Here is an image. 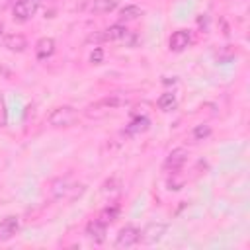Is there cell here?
Segmentation results:
<instances>
[{
  "label": "cell",
  "instance_id": "obj_6",
  "mask_svg": "<svg viewBox=\"0 0 250 250\" xmlns=\"http://www.w3.org/2000/svg\"><path fill=\"white\" fill-rule=\"evenodd\" d=\"M189 43H191V33H189L188 29H178V31H174V33L170 35L168 47H170V51L180 53V51H184Z\"/></svg>",
  "mask_w": 250,
  "mask_h": 250
},
{
  "label": "cell",
  "instance_id": "obj_10",
  "mask_svg": "<svg viewBox=\"0 0 250 250\" xmlns=\"http://www.w3.org/2000/svg\"><path fill=\"white\" fill-rule=\"evenodd\" d=\"M55 53V39L51 37H41L35 45V57L39 61H47L51 55Z\"/></svg>",
  "mask_w": 250,
  "mask_h": 250
},
{
  "label": "cell",
  "instance_id": "obj_8",
  "mask_svg": "<svg viewBox=\"0 0 250 250\" xmlns=\"http://www.w3.org/2000/svg\"><path fill=\"white\" fill-rule=\"evenodd\" d=\"M166 232V225L164 223H150L143 232H141V238L146 242V244H154L158 242Z\"/></svg>",
  "mask_w": 250,
  "mask_h": 250
},
{
  "label": "cell",
  "instance_id": "obj_19",
  "mask_svg": "<svg viewBox=\"0 0 250 250\" xmlns=\"http://www.w3.org/2000/svg\"><path fill=\"white\" fill-rule=\"evenodd\" d=\"M117 215H119V207H117V205H109V207H105V209L100 213V219H102L104 223H111V221L117 219Z\"/></svg>",
  "mask_w": 250,
  "mask_h": 250
},
{
  "label": "cell",
  "instance_id": "obj_2",
  "mask_svg": "<svg viewBox=\"0 0 250 250\" xmlns=\"http://www.w3.org/2000/svg\"><path fill=\"white\" fill-rule=\"evenodd\" d=\"M37 8H39V0H18L12 8V14L18 21H27L35 16Z\"/></svg>",
  "mask_w": 250,
  "mask_h": 250
},
{
  "label": "cell",
  "instance_id": "obj_1",
  "mask_svg": "<svg viewBox=\"0 0 250 250\" xmlns=\"http://www.w3.org/2000/svg\"><path fill=\"white\" fill-rule=\"evenodd\" d=\"M76 119H78V113L72 105H59L49 113V125L55 127V129L70 127Z\"/></svg>",
  "mask_w": 250,
  "mask_h": 250
},
{
  "label": "cell",
  "instance_id": "obj_16",
  "mask_svg": "<svg viewBox=\"0 0 250 250\" xmlns=\"http://www.w3.org/2000/svg\"><path fill=\"white\" fill-rule=\"evenodd\" d=\"M158 107H160L162 111L174 109V107H176V96H174L172 92H164V94L158 98Z\"/></svg>",
  "mask_w": 250,
  "mask_h": 250
},
{
  "label": "cell",
  "instance_id": "obj_9",
  "mask_svg": "<svg viewBox=\"0 0 250 250\" xmlns=\"http://www.w3.org/2000/svg\"><path fill=\"white\" fill-rule=\"evenodd\" d=\"M18 229H20V221H18V217H14V215L4 217V219L0 221V240H8V238H12V236L18 232Z\"/></svg>",
  "mask_w": 250,
  "mask_h": 250
},
{
  "label": "cell",
  "instance_id": "obj_12",
  "mask_svg": "<svg viewBox=\"0 0 250 250\" xmlns=\"http://www.w3.org/2000/svg\"><path fill=\"white\" fill-rule=\"evenodd\" d=\"M127 35V29H125V25H121V23H113V25H109L105 31H104V39H107V41H119V39H123Z\"/></svg>",
  "mask_w": 250,
  "mask_h": 250
},
{
  "label": "cell",
  "instance_id": "obj_20",
  "mask_svg": "<svg viewBox=\"0 0 250 250\" xmlns=\"http://www.w3.org/2000/svg\"><path fill=\"white\" fill-rule=\"evenodd\" d=\"M6 123H8V109L4 98L0 96V127H6Z\"/></svg>",
  "mask_w": 250,
  "mask_h": 250
},
{
  "label": "cell",
  "instance_id": "obj_15",
  "mask_svg": "<svg viewBox=\"0 0 250 250\" xmlns=\"http://www.w3.org/2000/svg\"><path fill=\"white\" fill-rule=\"evenodd\" d=\"M68 191H70V182H68L66 178H61V180H57V182L53 184V197L61 199V197H64Z\"/></svg>",
  "mask_w": 250,
  "mask_h": 250
},
{
  "label": "cell",
  "instance_id": "obj_4",
  "mask_svg": "<svg viewBox=\"0 0 250 250\" xmlns=\"http://www.w3.org/2000/svg\"><path fill=\"white\" fill-rule=\"evenodd\" d=\"M127 100H123V98H119V96H107V98H104V100H100V102H96L94 105H90V115H98V113H104V111H109V109H117L119 105H123Z\"/></svg>",
  "mask_w": 250,
  "mask_h": 250
},
{
  "label": "cell",
  "instance_id": "obj_14",
  "mask_svg": "<svg viewBox=\"0 0 250 250\" xmlns=\"http://www.w3.org/2000/svg\"><path fill=\"white\" fill-rule=\"evenodd\" d=\"M141 14H143V10H141L139 6L129 4V6H125V8L119 12V20H121V21H133V20H137Z\"/></svg>",
  "mask_w": 250,
  "mask_h": 250
},
{
  "label": "cell",
  "instance_id": "obj_5",
  "mask_svg": "<svg viewBox=\"0 0 250 250\" xmlns=\"http://www.w3.org/2000/svg\"><path fill=\"white\" fill-rule=\"evenodd\" d=\"M186 160H188V150L182 148V146H178V148H174V150L166 156V160H164V168L176 172V170H180V168L186 164Z\"/></svg>",
  "mask_w": 250,
  "mask_h": 250
},
{
  "label": "cell",
  "instance_id": "obj_3",
  "mask_svg": "<svg viewBox=\"0 0 250 250\" xmlns=\"http://www.w3.org/2000/svg\"><path fill=\"white\" fill-rule=\"evenodd\" d=\"M141 240V230L137 227H123L115 238V248H129V246H135L137 242Z\"/></svg>",
  "mask_w": 250,
  "mask_h": 250
},
{
  "label": "cell",
  "instance_id": "obj_18",
  "mask_svg": "<svg viewBox=\"0 0 250 250\" xmlns=\"http://www.w3.org/2000/svg\"><path fill=\"white\" fill-rule=\"evenodd\" d=\"M209 135H211V127L205 125V123L195 125L193 131H191V139H193V141H203V139H207Z\"/></svg>",
  "mask_w": 250,
  "mask_h": 250
},
{
  "label": "cell",
  "instance_id": "obj_17",
  "mask_svg": "<svg viewBox=\"0 0 250 250\" xmlns=\"http://www.w3.org/2000/svg\"><path fill=\"white\" fill-rule=\"evenodd\" d=\"M148 119L146 117H135L131 123H129V127H127V133H141V131H146L148 129Z\"/></svg>",
  "mask_w": 250,
  "mask_h": 250
},
{
  "label": "cell",
  "instance_id": "obj_7",
  "mask_svg": "<svg viewBox=\"0 0 250 250\" xmlns=\"http://www.w3.org/2000/svg\"><path fill=\"white\" fill-rule=\"evenodd\" d=\"M105 230H107V223H104L100 217L86 225V234L94 242H104L105 240Z\"/></svg>",
  "mask_w": 250,
  "mask_h": 250
},
{
  "label": "cell",
  "instance_id": "obj_13",
  "mask_svg": "<svg viewBox=\"0 0 250 250\" xmlns=\"http://www.w3.org/2000/svg\"><path fill=\"white\" fill-rule=\"evenodd\" d=\"M117 8V0H94L90 4V12L94 14H105Z\"/></svg>",
  "mask_w": 250,
  "mask_h": 250
},
{
  "label": "cell",
  "instance_id": "obj_11",
  "mask_svg": "<svg viewBox=\"0 0 250 250\" xmlns=\"http://www.w3.org/2000/svg\"><path fill=\"white\" fill-rule=\"evenodd\" d=\"M4 47H6L8 51H18V53H21V51L27 47V39H25L23 35H20V33H10V35L4 37Z\"/></svg>",
  "mask_w": 250,
  "mask_h": 250
},
{
  "label": "cell",
  "instance_id": "obj_21",
  "mask_svg": "<svg viewBox=\"0 0 250 250\" xmlns=\"http://www.w3.org/2000/svg\"><path fill=\"white\" fill-rule=\"evenodd\" d=\"M102 59H104V51H102L100 47H96V49L92 51V55H90V61H92L94 64H100V62H102Z\"/></svg>",
  "mask_w": 250,
  "mask_h": 250
}]
</instances>
